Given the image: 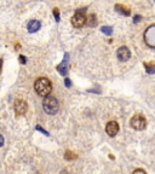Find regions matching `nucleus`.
<instances>
[{"label":"nucleus","instance_id":"16","mask_svg":"<svg viewBox=\"0 0 155 174\" xmlns=\"http://www.w3.org/2000/svg\"><path fill=\"white\" fill-rule=\"evenodd\" d=\"M35 128H36V131H39V132H41V133H44L45 136H50V133H49L47 131H45V129H44L43 127H41V126H39V125H38Z\"/></svg>","mask_w":155,"mask_h":174},{"label":"nucleus","instance_id":"2","mask_svg":"<svg viewBox=\"0 0 155 174\" xmlns=\"http://www.w3.org/2000/svg\"><path fill=\"white\" fill-rule=\"evenodd\" d=\"M43 108H44L46 114L55 115L58 111V102H57V99L55 97L47 96V97H45V99L43 102Z\"/></svg>","mask_w":155,"mask_h":174},{"label":"nucleus","instance_id":"8","mask_svg":"<svg viewBox=\"0 0 155 174\" xmlns=\"http://www.w3.org/2000/svg\"><path fill=\"white\" fill-rule=\"evenodd\" d=\"M116 55H118V58L121 60V62H126V60H129L130 57H131V52H130V50L126 46H121L118 50Z\"/></svg>","mask_w":155,"mask_h":174},{"label":"nucleus","instance_id":"19","mask_svg":"<svg viewBox=\"0 0 155 174\" xmlns=\"http://www.w3.org/2000/svg\"><path fill=\"white\" fill-rule=\"evenodd\" d=\"M19 62H21V64H26V57L19 56Z\"/></svg>","mask_w":155,"mask_h":174},{"label":"nucleus","instance_id":"22","mask_svg":"<svg viewBox=\"0 0 155 174\" xmlns=\"http://www.w3.org/2000/svg\"><path fill=\"white\" fill-rule=\"evenodd\" d=\"M62 174H69L68 172H66V170H63V172H62Z\"/></svg>","mask_w":155,"mask_h":174},{"label":"nucleus","instance_id":"7","mask_svg":"<svg viewBox=\"0 0 155 174\" xmlns=\"http://www.w3.org/2000/svg\"><path fill=\"white\" fill-rule=\"evenodd\" d=\"M106 132H107V134L109 137H115L118 134V132H119V125H118V122L115 121H110L107 124L106 126Z\"/></svg>","mask_w":155,"mask_h":174},{"label":"nucleus","instance_id":"9","mask_svg":"<svg viewBox=\"0 0 155 174\" xmlns=\"http://www.w3.org/2000/svg\"><path fill=\"white\" fill-rule=\"evenodd\" d=\"M68 59H69V55L66 53V55H64V59L62 60V63H61L59 65H57L58 73H59L61 75H63V76H66L67 73H68Z\"/></svg>","mask_w":155,"mask_h":174},{"label":"nucleus","instance_id":"17","mask_svg":"<svg viewBox=\"0 0 155 174\" xmlns=\"http://www.w3.org/2000/svg\"><path fill=\"white\" fill-rule=\"evenodd\" d=\"M54 15H55L56 21L58 22L59 21V11H58V9H54Z\"/></svg>","mask_w":155,"mask_h":174},{"label":"nucleus","instance_id":"23","mask_svg":"<svg viewBox=\"0 0 155 174\" xmlns=\"http://www.w3.org/2000/svg\"><path fill=\"white\" fill-rule=\"evenodd\" d=\"M154 1H155V0H154Z\"/></svg>","mask_w":155,"mask_h":174},{"label":"nucleus","instance_id":"18","mask_svg":"<svg viewBox=\"0 0 155 174\" xmlns=\"http://www.w3.org/2000/svg\"><path fill=\"white\" fill-rule=\"evenodd\" d=\"M132 174H147L146 172H144L143 169H141V168H138V169H136L135 172H133Z\"/></svg>","mask_w":155,"mask_h":174},{"label":"nucleus","instance_id":"13","mask_svg":"<svg viewBox=\"0 0 155 174\" xmlns=\"http://www.w3.org/2000/svg\"><path fill=\"white\" fill-rule=\"evenodd\" d=\"M144 68L148 74H154L155 73V64L154 63H144Z\"/></svg>","mask_w":155,"mask_h":174},{"label":"nucleus","instance_id":"3","mask_svg":"<svg viewBox=\"0 0 155 174\" xmlns=\"http://www.w3.org/2000/svg\"><path fill=\"white\" fill-rule=\"evenodd\" d=\"M86 9H80L76 11V13L73 16V18H71V24H73L75 28H81L82 26H84L86 23V16L84 15Z\"/></svg>","mask_w":155,"mask_h":174},{"label":"nucleus","instance_id":"20","mask_svg":"<svg viewBox=\"0 0 155 174\" xmlns=\"http://www.w3.org/2000/svg\"><path fill=\"white\" fill-rule=\"evenodd\" d=\"M64 84H66V86H67V87H70V85H71L70 80H69L68 77H66V80H64Z\"/></svg>","mask_w":155,"mask_h":174},{"label":"nucleus","instance_id":"6","mask_svg":"<svg viewBox=\"0 0 155 174\" xmlns=\"http://www.w3.org/2000/svg\"><path fill=\"white\" fill-rule=\"evenodd\" d=\"M27 109H28V105L24 100L22 99H17L15 102V112L17 116H22L27 112Z\"/></svg>","mask_w":155,"mask_h":174},{"label":"nucleus","instance_id":"11","mask_svg":"<svg viewBox=\"0 0 155 174\" xmlns=\"http://www.w3.org/2000/svg\"><path fill=\"white\" fill-rule=\"evenodd\" d=\"M115 10H116L119 13H121V15H124V16H130V13H131V11L129 10V7H125V6L121 5V4H116V5H115Z\"/></svg>","mask_w":155,"mask_h":174},{"label":"nucleus","instance_id":"12","mask_svg":"<svg viewBox=\"0 0 155 174\" xmlns=\"http://www.w3.org/2000/svg\"><path fill=\"white\" fill-rule=\"evenodd\" d=\"M87 26H90V27L97 26V19H96V16L94 13H91L90 16H87Z\"/></svg>","mask_w":155,"mask_h":174},{"label":"nucleus","instance_id":"5","mask_svg":"<svg viewBox=\"0 0 155 174\" xmlns=\"http://www.w3.org/2000/svg\"><path fill=\"white\" fill-rule=\"evenodd\" d=\"M130 124H131L132 128H135L136 131H143L144 128H146V126H147V121H146V119H144L142 115L137 114V115H135L131 119Z\"/></svg>","mask_w":155,"mask_h":174},{"label":"nucleus","instance_id":"14","mask_svg":"<svg viewBox=\"0 0 155 174\" xmlns=\"http://www.w3.org/2000/svg\"><path fill=\"white\" fill-rule=\"evenodd\" d=\"M64 157H66V160H75L78 157V155H75V153L71 152V151H67Z\"/></svg>","mask_w":155,"mask_h":174},{"label":"nucleus","instance_id":"4","mask_svg":"<svg viewBox=\"0 0 155 174\" xmlns=\"http://www.w3.org/2000/svg\"><path fill=\"white\" fill-rule=\"evenodd\" d=\"M144 41L149 47L155 48V24L149 26L148 29L144 32Z\"/></svg>","mask_w":155,"mask_h":174},{"label":"nucleus","instance_id":"15","mask_svg":"<svg viewBox=\"0 0 155 174\" xmlns=\"http://www.w3.org/2000/svg\"><path fill=\"white\" fill-rule=\"evenodd\" d=\"M102 33H104L107 35H111L113 34V28L111 27H102Z\"/></svg>","mask_w":155,"mask_h":174},{"label":"nucleus","instance_id":"21","mask_svg":"<svg viewBox=\"0 0 155 174\" xmlns=\"http://www.w3.org/2000/svg\"><path fill=\"white\" fill-rule=\"evenodd\" d=\"M141 18H142L141 16H136V17H135V23H136V22H139V19H141Z\"/></svg>","mask_w":155,"mask_h":174},{"label":"nucleus","instance_id":"10","mask_svg":"<svg viewBox=\"0 0 155 174\" xmlns=\"http://www.w3.org/2000/svg\"><path fill=\"white\" fill-rule=\"evenodd\" d=\"M40 27H41V23L39 21H36V19H32V21L28 23V32L35 33L40 29Z\"/></svg>","mask_w":155,"mask_h":174},{"label":"nucleus","instance_id":"1","mask_svg":"<svg viewBox=\"0 0 155 174\" xmlns=\"http://www.w3.org/2000/svg\"><path fill=\"white\" fill-rule=\"evenodd\" d=\"M34 88H35V92L40 97H47V96H50L51 91H52V84H51V81L49 79L40 77L35 81Z\"/></svg>","mask_w":155,"mask_h":174}]
</instances>
